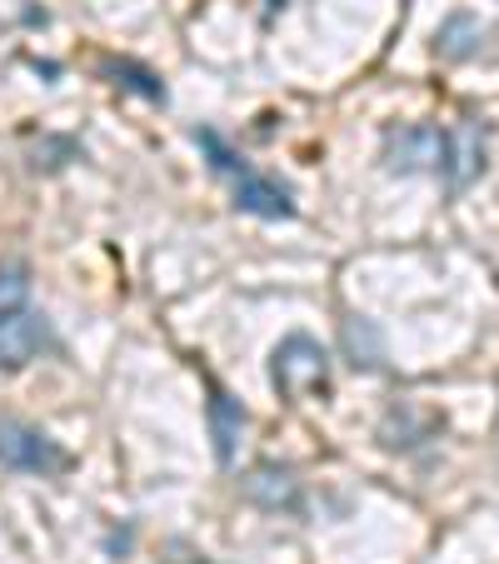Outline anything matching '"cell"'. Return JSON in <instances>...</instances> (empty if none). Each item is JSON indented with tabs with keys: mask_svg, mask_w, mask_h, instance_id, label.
<instances>
[{
	"mask_svg": "<svg viewBox=\"0 0 499 564\" xmlns=\"http://www.w3.org/2000/svg\"><path fill=\"white\" fill-rule=\"evenodd\" d=\"M25 295H31V275H25V265H0V315L21 310Z\"/></svg>",
	"mask_w": 499,
	"mask_h": 564,
	"instance_id": "8",
	"label": "cell"
},
{
	"mask_svg": "<svg viewBox=\"0 0 499 564\" xmlns=\"http://www.w3.org/2000/svg\"><path fill=\"white\" fill-rule=\"evenodd\" d=\"M51 345V319L41 310H11L0 315V370H25Z\"/></svg>",
	"mask_w": 499,
	"mask_h": 564,
	"instance_id": "5",
	"label": "cell"
},
{
	"mask_svg": "<svg viewBox=\"0 0 499 564\" xmlns=\"http://www.w3.org/2000/svg\"><path fill=\"white\" fill-rule=\"evenodd\" d=\"M0 465L6 469H21V475H41L55 479L70 469V449L61 440H51L45 430L25 425V420H0Z\"/></svg>",
	"mask_w": 499,
	"mask_h": 564,
	"instance_id": "4",
	"label": "cell"
},
{
	"mask_svg": "<svg viewBox=\"0 0 499 564\" xmlns=\"http://www.w3.org/2000/svg\"><path fill=\"white\" fill-rule=\"evenodd\" d=\"M205 415H210L215 459H220V465H235V445H240V435H245V410H240V400H230L220 384H210V405H205Z\"/></svg>",
	"mask_w": 499,
	"mask_h": 564,
	"instance_id": "6",
	"label": "cell"
},
{
	"mask_svg": "<svg viewBox=\"0 0 499 564\" xmlns=\"http://www.w3.org/2000/svg\"><path fill=\"white\" fill-rule=\"evenodd\" d=\"M270 380H275V390L285 394V400H295V405L329 394L325 345L310 340V335H285V340L275 345V355H270Z\"/></svg>",
	"mask_w": 499,
	"mask_h": 564,
	"instance_id": "3",
	"label": "cell"
},
{
	"mask_svg": "<svg viewBox=\"0 0 499 564\" xmlns=\"http://www.w3.org/2000/svg\"><path fill=\"white\" fill-rule=\"evenodd\" d=\"M195 140H200V150L210 155V171L230 185V200L240 205L245 215H260V220H290V215H295V200H290L285 185L270 181V175H260L256 165H250L245 155H235L215 130H195Z\"/></svg>",
	"mask_w": 499,
	"mask_h": 564,
	"instance_id": "2",
	"label": "cell"
},
{
	"mask_svg": "<svg viewBox=\"0 0 499 564\" xmlns=\"http://www.w3.org/2000/svg\"><path fill=\"white\" fill-rule=\"evenodd\" d=\"M265 6H270V11H280V6H285V0H265Z\"/></svg>",
	"mask_w": 499,
	"mask_h": 564,
	"instance_id": "9",
	"label": "cell"
},
{
	"mask_svg": "<svg viewBox=\"0 0 499 564\" xmlns=\"http://www.w3.org/2000/svg\"><path fill=\"white\" fill-rule=\"evenodd\" d=\"M384 155L394 171H440L449 191H465L485 171V130L465 120L459 130L440 126H404L384 135Z\"/></svg>",
	"mask_w": 499,
	"mask_h": 564,
	"instance_id": "1",
	"label": "cell"
},
{
	"mask_svg": "<svg viewBox=\"0 0 499 564\" xmlns=\"http://www.w3.org/2000/svg\"><path fill=\"white\" fill-rule=\"evenodd\" d=\"M245 495L265 510H300V485L290 469H275V465H260L256 475L245 479Z\"/></svg>",
	"mask_w": 499,
	"mask_h": 564,
	"instance_id": "7",
	"label": "cell"
}]
</instances>
